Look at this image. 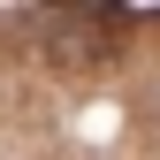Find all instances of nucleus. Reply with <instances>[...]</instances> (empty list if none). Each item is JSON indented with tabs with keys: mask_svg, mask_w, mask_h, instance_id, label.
<instances>
[]
</instances>
